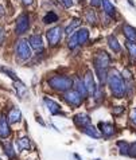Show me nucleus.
<instances>
[{
    "mask_svg": "<svg viewBox=\"0 0 136 160\" xmlns=\"http://www.w3.org/2000/svg\"><path fill=\"white\" fill-rule=\"evenodd\" d=\"M101 4H103V8H104L105 14H107L108 16H115V14H116L115 6H113L109 0H101Z\"/></svg>",
    "mask_w": 136,
    "mask_h": 160,
    "instance_id": "15",
    "label": "nucleus"
},
{
    "mask_svg": "<svg viewBox=\"0 0 136 160\" xmlns=\"http://www.w3.org/2000/svg\"><path fill=\"white\" fill-rule=\"evenodd\" d=\"M90 4L93 7H98V6H101V0H90Z\"/></svg>",
    "mask_w": 136,
    "mask_h": 160,
    "instance_id": "36",
    "label": "nucleus"
},
{
    "mask_svg": "<svg viewBox=\"0 0 136 160\" xmlns=\"http://www.w3.org/2000/svg\"><path fill=\"white\" fill-rule=\"evenodd\" d=\"M0 70H2V72H3V73H6V74H8V75H10V77H11L12 79H15V81H16V75H15V73H14V72H11V70H8V69H4V68H2V69H0Z\"/></svg>",
    "mask_w": 136,
    "mask_h": 160,
    "instance_id": "33",
    "label": "nucleus"
},
{
    "mask_svg": "<svg viewBox=\"0 0 136 160\" xmlns=\"http://www.w3.org/2000/svg\"><path fill=\"white\" fill-rule=\"evenodd\" d=\"M6 155L10 159L15 158V151H14V148H12V144H7L6 145Z\"/></svg>",
    "mask_w": 136,
    "mask_h": 160,
    "instance_id": "29",
    "label": "nucleus"
},
{
    "mask_svg": "<svg viewBox=\"0 0 136 160\" xmlns=\"http://www.w3.org/2000/svg\"><path fill=\"white\" fill-rule=\"evenodd\" d=\"M96 73H97L98 78H100V82H101V83H104V82H105V77H107V73H105V70L96 69Z\"/></svg>",
    "mask_w": 136,
    "mask_h": 160,
    "instance_id": "30",
    "label": "nucleus"
},
{
    "mask_svg": "<svg viewBox=\"0 0 136 160\" xmlns=\"http://www.w3.org/2000/svg\"><path fill=\"white\" fill-rule=\"evenodd\" d=\"M129 120L132 121L133 124H136V108H133L132 110H131V113H129Z\"/></svg>",
    "mask_w": 136,
    "mask_h": 160,
    "instance_id": "34",
    "label": "nucleus"
},
{
    "mask_svg": "<svg viewBox=\"0 0 136 160\" xmlns=\"http://www.w3.org/2000/svg\"><path fill=\"white\" fill-rule=\"evenodd\" d=\"M108 44H109V47H111V50H112V51H115V52H120L121 47H120L119 41H117V38H116V37H113V35H111V37L108 38Z\"/></svg>",
    "mask_w": 136,
    "mask_h": 160,
    "instance_id": "18",
    "label": "nucleus"
},
{
    "mask_svg": "<svg viewBox=\"0 0 136 160\" xmlns=\"http://www.w3.org/2000/svg\"><path fill=\"white\" fill-rule=\"evenodd\" d=\"M77 39H78V44L86 43L88 39H89V31H88L86 28H81L77 32Z\"/></svg>",
    "mask_w": 136,
    "mask_h": 160,
    "instance_id": "19",
    "label": "nucleus"
},
{
    "mask_svg": "<svg viewBox=\"0 0 136 160\" xmlns=\"http://www.w3.org/2000/svg\"><path fill=\"white\" fill-rule=\"evenodd\" d=\"M30 147H31V143H30L28 137H22V139L18 140V148H19V151L30 149Z\"/></svg>",
    "mask_w": 136,
    "mask_h": 160,
    "instance_id": "21",
    "label": "nucleus"
},
{
    "mask_svg": "<svg viewBox=\"0 0 136 160\" xmlns=\"http://www.w3.org/2000/svg\"><path fill=\"white\" fill-rule=\"evenodd\" d=\"M11 136V128L10 124H8V120L6 116L0 117V137L2 139H7V137Z\"/></svg>",
    "mask_w": 136,
    "mask_h": 160,
    "instance_id": "9",
    "label": "nucleus"
},
{
    "mask_svg": "<svg viewBox=\"0 0 136 160\" xmlns=\"http://www.w3.org/2000/svg\"><path fill=\"white\" fill-rule=\"evenodd\" d=\"M84 85L88 90V94H94L96 93V82L93 78V73H92L90 70H88L85 77H84Z\"/></svg>",
    "mask_w": 136,
    "mask_h": 160,
    "instance_id": "8",
    "label": "nucleus"
},
{
    "mask_svg": "<svg viewBox=\"0 0 136 160\" xmlns=\"http://www.w3.org/2000/svg\"><path fill=\"white\" fill-rule=\"evenodd\" d=\"M2 16H4V8L0 6V18H2Z\"/></svg>",
    "mask_w": 136,
    "mask_h": 160,
    "instance_id": "40",
    "label": "nucleus"
},
{
    "mask_svg": "<svg viewBox=\"0 0 136 160\" xmlns=\"http://www.w3.org/2000/svg\"><path fill=\"white\" fill-rule=\"evenodd\" d=\"M123 32H124V37L127 38V41L136 42V28L135 27H132L129 24H124L123 26Z\"/></svg>",
    "mask_w": 136,
    "mask_h": 160,
    "instance_id": "11",
    "label": "nucleus"
},
{
    "mask_svg": "<svg viewBox=\"0 0 136 160\" xmlns=\"http://www.w3.org/2000/svg\"><path fill=\"white\" fill-rule=\"evenodd\" d=\"M22 2H23V3L26 4V6H30V4H33L34 0H22Z\"/></svg>",
    "mask_w": 136,
    "mask_h": 160,
    "instance_id": "39",
    "label": "nucleus"
},
{
    "mask_svg": "<svg viewBox=\"0 0 136 160\" xmlns=\"http://www.w3.org/2000/svg\"><path fill=\"white\" fill-rule=\"evenodd\" d=\"M14 85H15V89H16V92H18V94H19V97H22L26 92H27V89H26V86H24L22 82H19V81H18V82L15 81Z\"/></svg>",
    "mask_w": 136,
    "mask_h": 160,
    "instance_id": "25",
    "label": "nucleus"
},
{
    "mask_svg": "<svg viewBox=\"0 0 136 160\" xmlns=\"http://www.w3.org/2000/svg\"><path fill=\"white\" fill-rule=\"evenodd\" d=\"M37 121H38L39 124H41V125H45V122L42 121V118H41V117H37Z\"/></svg>",
    "mask_w": 136,
    "mask_h": 160,
    "instance_id": "41",
    "label": "nucleus"
},
{
    "mask_svg": "<svg viewBox=\"0 0 136 160\" xmlns=\"http://www.w3.org/2000/svg\"><path fill=\"white\" fill-rule=\"evenodd\" d=\"M73 79L69 77H63V75H55L49 79V85L51 89L58 92H68L73 86Z\"/></svg>",
    "mask_w": 136,
    "mask_h": 160,
    "instance_id": "2",
    "label": "nucleus"
},
{
    "mask_svg": "<svg viewBox=\"0 0 136 160\" xmlns=\"http://www.w3.org/2000/svg\"><path fill=\"white\" fill-rule=\"evenodd\" d=\"M65 100H66L68 104L72 105V106H80L84 98L78 94L77 90H68L65 93Z\"/></svg>",
    "mask_w": 136,
    "mask_h": 160,
    "instance_id": "7",
    "label": "nucleus"
},
{
    "mask_svg": "<svg viewBox=\"0 0 136 160\" xmlns=\"http://www.w3.org/2000/svg\"><path fill=\"white\" fill-rule=\"evenodd\" d=\"M82 132H84L85 135H88V136L93 137V139H100V137L103 136V133H101V132H98L94 127H92V125H86V127H84V128H82Z\"/></svg>",
    "mask_w": 136,
    "mask_h": 160,
    "instance_id": "14",
    "label": "nucleus"
},
{
    "mask_svg": "<svg viewBox=\"0 0 136 160\" xmlns=\"http://www.w3.org/2000/svg\"><path fill=\"white\" fill-rule=\"evenodd\" d=\"M123 75H124V78L129 79V78H131V73H129V70H128V69H124V72H123Z\"/></svg>",
    "mask_w": 136,
    "mask_h": 160,
    "instance_id": "37",
    "label": "nucleus"
},
{
    "mask_svg": "<svg viewBox=\"0 0 136 160\" xmlns=\"http://www.w3.org/2000/svg\"><path fill=\"white\" fill-rule=\"evenodd\" d=\"M109 63H111V57H109L107 52H98L97 55H96L94 58V66L96 69H100V70H105L109 66Z\"/></svg>",
    "mask_w": 136,
    "mask_h": 160,
    "instance_id": "6",
    "label": "nucleus"
},
{
    "mask_svg": "<svg viewBox=\"0 0 136 160\" xmlns=\"http://www.w3.org/2000/svg\"><path fill=\"white\" fill-rule=\"evenodd\" d=\"M117 147H119V149H120V153H121V155H128L129 144H127L125 141H119V143H117Z\"/></svg>",
    "mask_w": 136,
    "mask_h": 160,
    "instance_id": "26",
    "label": "nucleus"
},
{
    "mask_svg": "<svg viewBox=\"0 0 136 160\" xmlns=\"http://www.w3.org/2000/svg\"><path fill=\"white\" fill-rule=\"evenodd\" d=\"M16 55L20 59H28L31 58V48L26 39H19L16 42Z\"/></svg>",
    "mask_w": 136,
    "mask_h": 160,
    "instance_id": "3",
    "label": "nucleus"
},
{
    "mask_svg": "<svg viewBox=\"0 0 136 160\" xmlns=\"http://www.w3.org/2000/svg\"><path fill=\"white\" fill-rule=\"evenodd\" d=\"M22 118V113H20V109L18 108H14L8 114V122L11 124H15V122H19Z\"/></svg>",
    "mask_w": 136,
    "mask_h": 160,
    "instance_id": "17",
    "label": "nucleus"
},
{
    "mask_svg": "<svg viewBox=\"0 0 136 160\" xmlns=\"http://www.w3.org/2000/svg\"><path fill=\"white\" fill-rule=\"evenodd\" d=\"M58 20V16H57L54 12H49L45 18H43V23H54V22H57Z\"/></svg>",
    "mask_w": 136,
    "mask_h": 160,
    "instance_id": "24",
    "label": "nucleus"
},
{
    "mask_svg": "<svg viewBox=\"0 0 136 160\" xmlns=\"http://www.w3.org/2000/svg\"><path fill=\"white\" fill-rule=\"evenodd\" d=\"M113 113H116V114L123 113V108H121V106H119V108H115V110H113Z\"/></svg>",
    "mask_w": 136,
    "mask_h": 160,
    "instance_id": "38",
    "label": "nucleus"
},
{
    "mask_svg": "<svg viewBox=\"0 0 136 160\" xmlns=\"http://www.w3.org/2000/svg\"><path fill=\"white\" fill-rule=\"evenodd\" d=\"M28 28H30V16L27 14L19 15L16 19V34L22 35V34L27 32Z\"/></svg>",
    "mask_w": 136,
    "mask_h": 160,
    "instance_id": "4",
    "label": "nucleus"
},
{
    "mask_svg": "<svg viewBox=\"0 0 136 160\" xmlns=\"http://www.w3.org/2000/svg\"><path fill=\"white\" fill-rule=\"evenodd\" d=\"M100 129L104 136H112L115 133V127L108 122H100Z\"/></svg>",
    "mask_w": 136,
    "mask_h": 160,
    "instance_id": "16",
    "label": "nucleus"
},
{
    "mask_svg": "<svg viewBox=\"0 0 136 160\" xmlns=\"http://www.w3.org/2000/svg\"><path fill=\"white\" fill-rule=\"evenodd\" d=\"M108 85L111 88L113 94L116 97H119V98L125 94V85H124V82H123L121 75L117 73L116 70L108 75Z\"/></svg>",
    "mask_w": 136,
    "mask_h": 160,
    "instance_id": "1",
    "label": "nucleus"
},
{
    "mask_svg": "<svg viewBox=\"0 0 136 160\" xmlns=\"http://www.w3.org/2000/svg\"><path fill=\"white\" fill-rule=\"evenodd\" d=\"M97 160H98V159H97Z\"/></svg>",
    "mask_w": 136,
    "mask_h": 160,
    "instance_id": "42",
    "label": "nucleus"
},
{
    "mask_svg": "<svg viewBox=\"0 0 136 160\" xmlns=\"http://www.w3.org/2000/svg\"><path fill=\"white\" fill-rule=\"evenodd\" d=\"M4 39H6V30H4V27L0 26V46L4 43Z\"/></svg>",
    "mask_w": 136,
    "mask_h": 160,
    "instance_id": "31",
    "label": "nucleus"
},
{
    "mask_svg": "<svg viewBox=\"0 0 136 160\" xmlns=\"http://www.w3.org/2000/svg\"><path fill=\"white\" fill-rule=\"evenodd\" d=\"M61 2H62V4L66 8H70V7L73 6V0H61Z\"/></svg>",
    "mask_w": 136,
    "mask_h": 160,
    "instance_id": "35",
    "label": "nucleus"
},
{
    "mask_svg": "<svg viewBox=\"0 0 136 160\" xmlns=\"http://www.w3.org/2000/svg\"><path fill=\"white\" fill-rule=\"evenodd\" d=\"M45 105L47 106V109H49V112L51 114H59L61 113V106L57 104L55 101L50 100L49 97H45Z\"/></svg>",
    "mask_w": 136,
    "mask_h": 160,
    "instance_id": "13",
    "label": "nucleus"
},
{
    "mask_svg": "<svg viewBox=\"0 0 136 160\" xmlns=\"http://www.w3.org/2000/svg\"><path fill=\"white\" fill-rule=\"evenodd\" d=\"M127 48H128V51H129V55L132 57L133 59H136V42H127Z\"/></svg>",
    "mask_w": 136,
    "mask_h": 160,
    "instance_id": "23",
    "label": "nucleus"
},
{
    "mask_svg": "<svg viewBox=\"0 0 136 160\" xmlns=\"http://www.w3.org/2000/svg\"><path fill=\"white\" fill-rule=\"evenodd\" d=\"M61 38H62V28L61 27H53L47 31V41H49L50 46H57L59 43Z\"/></svg>",
    "mask_w": 136,
    "mask_h": 160,
    "instance_id": "5",
    "label": "nucleus"
},
{
    "mask_svg": "<svg viewBox=\"0 0 136 160\" xmlns=\"http://www.w3.org/2000/svg\"><path fill=\"white\" fill-rule=\"evenodd\" d=\"M128 155H131V156H136V143H133V144L129 145Z\"/></svg>",
    "mask_w": 136,
    "mask_h": 160,
    "instance_id": "32",
    "label": "nucleus"
},
{
    "mask_svg": "<svg viewBox=\"0 0 136 160\" xmlns=\"http://www.w3.org/2000/svg\"><path fill=\"white\" fill-rule=\"evenodd\" d=\"M77 44H78V39H77V32H76V34H73V37L69 39V47L73 50V48H76Z\"/></svg>",
    "mask_w": 136,
    "mask_h": 160,
    "instance_id": "27",
    "label": "nucleus"
},
{
    "mask_svg": "<svg viewBox=\"0 0 136 160\" xmlns=\"http://www.w3.org/2000/svg\"><path fill=\"white\" fill-rule=\"evenodd\" d=\"M81 20L78 19V18H74V19L70 22V24L66 27V30H65V32H66V35H72V32H74V30H76L78 26H80Z\"/></svg>",
    "mask_w": 136,
    "mask_h": 160,
    "instance_id": "20",
    "label": "nucleus"
},
{
    "mask_svg": "<svg viewBox=\"0 0 136 160\" xmlns=\"http://www.w3.org/2000/svg\"><path fill=\"white\" fill-rule=\"evenodd\" d=\"M28 43L34 50L37 51H42L43 50V42H42V38L41 35H31L28 39Z\"/></svg>",
    "mask_w": 136,
    "mask_h": 160,
    "instance_id": "12",
    "label": "nucleus"
},
{
    "mask_svg": "<svg viewBox=\"0 0 136 160\" xmlns=\"http://www.w3.org/2000/svg\"><path fill=\"white\" fill-rule=\"evenodd\" d=\"M86 19H88V22H89L90 24H93V23H96V22H97L96 14H94V12H92V11H88V12H86Z\"/></svg>",
    "mask_w": 136,
    "mask_h": 160,
    "instance_id": "28",
    "label": "nucleus"
},
{
    "mask_svg": "<svg viewBox=\"0 0 136 160\" xmlns=\"http://www.w3.org/2000/svg\"><path fill=\"white\" fill-rule=\"evenodd\" d=\"M74 124L80 128H84L86 125H90V117L85 113H78L74 116Z\"/></svg>",
    "mask_w": 136,
    "mask_h": 160,
    "instance_id": "10",
    "label": "nucleus"
},
{
    "mask_svg": "<svg viewBox=\"0 0 136 160\" xmlns=\"http://www.w3.org/2000/svg\"><path fill=\"white\" fill-rule=\"evenodd\" d=\"M77 92H78V94H80L82 98H85V97L88 96V90H86V88L84 85V82L81 81V79H77Z\"/></svg>",
    "mask_w": 136,
    "mask_h": 160,
    "instance_id": "22",
    "label": "nucleus"
}]
</instances>
